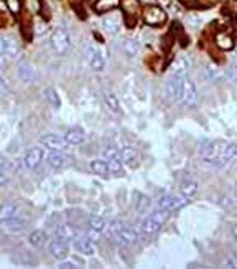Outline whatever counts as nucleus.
Listing matches in <instances>:
<instances>
[{
  "label": "nucleus",
  "mask_w": 237,
  "mask_h": 269,
  "mask_svg": "<svg viewBox=\"0 0 237 269\" xmlns=\"http://www.w3.org/2000/svg\"><path fill=\"white\" fill-rule=\"evenodd\" d=\"M107 234L111 236L114 241L120 246H132L138 241V231L130 226H127L125 223L120 220H114L107 224Z\"/></svg>",
  "instance_id": "f257e3e1"
},
{
  "label": "nucleus",
  "mask_w": 237,
  "mask_h": 269,
  "mask_svg": "<svg viewBox=\"0 0 237 269\" xmlns=\"http://www.w3.org/2000/svg\"><path fill=\"white\" fill-rule=\"evenodd\" d=\"M49 45H51V50L54 51V55L64 56L73 46L71 35H69V32L63 27L54 28L51 37H49Z\"/></svg>",
  "instance_id": "f03ea898"
},
{
  "label": "nucleus",
  "mask_w": 237,
  "mask_h": 269,
  "mask_svg": "<svg viewBox=\"0 0 237 269\" xmlns=\"http://www.w3.org/2000/svg\"><path fill=\"white\" fill-rule=\"evenodd\" d=\"M180 101H181V104L186 106V107H195L198 104V101H199V92H198L196 83L193 81L188 75L183 78Z\"/></svg>",
  "instance_id": "7ed1b4c3"
},
{
  "label": "nucleus",
  "mask_w": 237,
  "mask_h": 269,
  "mask_svg": "<svg viewBox=\"0 0 237 269\" xmlns=\"http://www.w3.org/2000/svg\"><path fill=\"white\" fill-rule=\"evenodd\" d=\"M82 50H84V55L87 56L92 71H97V73L104 71V68H106V58H104V53L101 48L94 42H86Z\"/></svg>",
  "instance_id": "20e7f679"
},
{
  "label": "nucleus",
  "mask_w": 237,
  "mask_h": 269,
  "mask_svg": "<svg viewBox=\"0 0 237 269\" xmlns=\"http://www.w3.org/2000/svg\"><path fill=\"white\" fill-rule=\"evenodd\" d=\"M188 202H190V200L181 193H165V195H161V197L157 198L155 207L161 208V210H166V212L171 213V212H176V210L183 208Z\"/></svg>",
  "instance_id": "39448f33"
},
{
  "label": "nucleus",
  "mask_w": 237,
  "mask_h": 269,
  "mask_svg": "<svg viewBox=\"0 0 237 269\" xmlns=\"http://www.w3.org/2000/svg\"><path fill=\"white\" fill-rule=\"evenodd\" d=\"M46 160V149L43 145H35L30 150H27L23 157V165L28 170H37Z\"/></svg>",
  "instance_id": "423d86ee"
},
{
  "label": "nucleus",
  "mask_w": 237,
  "mask_h": 269,
  "mask_svg": "<svg viewBox=\"0 0 237 269\" xmlns=\"http://www.w3.org/2000/svg\"><path fill=\"white\" fill-rule=\"evenodd\" d=\"M41 145L48 152H68V149L71 147L64 135L59 134H46L41 139Z\"/></svg>",
  "instance_id": "0eeeda50"
},
{
  "label": "nucleus",
  "mask_w": 237,
  "mask_h": 269,
  "mask_svg": "<svg viewBox=\"0 0 237 269\" xmlns=\"http://www.w3.org/2000/svg\"><path fill=\"white\" fill-rule=\"evenodd\" d=\"M143 22L150 27H160L166 22V12L158 5H148L143 10Z\"/></svg>",
  "instance_id": "6e6552de"
},
{
  "label": "nucleus",
  "mask_w": 237,
  "mask_h": 269,
  "mask_svg": "<svg viewBox=\"0 0 237 269\" xmlns=\"http://www.w3.org/2000/svg\"><path fill=\"white\" fill-rule=\"evenodd\" d=\"M234 159H237V144L217 140V160L227 167Z\"/></svg>",
  "instance_id": "1a4fd4ad"
},
{
  "label": "nucleus",
  "mask_w": 237,
  "mask_h": 269,
  "mask_svg": "<svg viewBox=\"0 0 237 269\" xmlns=\"http://www.w3.org/2000/svg\"><path fill=\"white\" fill-rule=\"evenodd\" d=\"M185 76H176L170 75L166 78L165 86H163V92L168 101H178L180 99V92H181V83Z\"/></svg>",
  "instance_id": "9d476101"
},
{
  "label": "nucleus",
  "mask_w": 237,
  "mask_h": 269,
  "mask_svg": "<svg viewBox=\"0 0 237 269\" xmlns=\"http://www.w3.org/2000/svg\"><path fill=\"white\" fill-rule=\"evenodd\" d=\"M0 55L7 56L10 61L22 55V48L12 37H0Z\"/></svg>",
  "instance_id": "9b49d317"
},
{
  "label": "nucleus",
  "mask_w": 237,
  "mask_h": 269,
  "mask_svg": "<svg viewBox=\"0 0 237 269\" xmlns=\"http://www.w3.org/2000/svg\"><path fill=\"white\" fill-rule=\"evenodd\" d=\"M86 234L94 241H97L99 238L102 236L104 233H106L107 229V224L104 222V218L101 217H96V215H92V217L87 218V226H86Z\"/></svg>",
  "instance_id": "f8f14e48"
},
{
  "label": "nucleus",
  "mask_w": 237,
  "mask_h": 269,
  "mask_svg": "<svg viewBox=\"0 0 237 269\" xmlns=\"http://www.w3.org/2000/svg\"><path fill=\"white\" fill-rule=\"evenodd\" d=\"M48 152V150H46ZM46 162L49 165V169L53 170H63L68 169L73 162V157L68 155L66 152H48L46 154Z\"/></svg>",
  "instance_id": "ddd939ff"
},
{
  "label": "nucleus",
  "mask_w": 237,
  "mask_h": 269,
  "mask_svg": "<svg viewBox=\"0 0 237 269\" xmlns=\"http://www.w3.org/2000/svg\"><path fill=\"white\" fill-rule=\"evenodd\" d=\"M49 253L54 259L61 261V259L68 258L69 254V241L64 238H58V236H53V241L49 243Z\"/></svg>",
  "instance_id": "4468645a"
},
{
  "label": "nucleus",
  "mask_w": 237,
  "mask_h": 269,
  "mask_svg": "<svg viewBox=\"0 0 237 269\" xmlns=\"http://www.w3.org/2000/svg\"><path fill=\"white\" fill-rule=\"evenodd\" d=\"M73 241H74L76 251L84 254V256H92V254H96V241L89 238L87 234H79Z\"/></svg>",
  "instance_id": "2eb2a0df"
},
{
  "label": "nucleus",
  "mask_w": 237,
  "mask_h": 269,
  "mask_svg": "<svg viewBox=\"0 0 237 269\" xmlns=\"http://www.w3.org/2000/svg\"><path fill=\"white\" fill-rule=\"evenodd\" d=\"M102 99H104V104H106L107 111L111 112L112 116L116 117H120L122 116V104H120V99H118V96L116 94L114 91L111 90H106L102 94Z\"/></svg>",
  "instance_id": "dca6fc26"
},
{
  "label": "nucleus",
  "mask_w": 237,
  "mask_h": 269,
  "mask_svg": "<svg viewBox=\"0 0 237 269\" xmlns=\"http://www.w3.org/2000/svg\"><path fill=\"white\" fill-rule=\"evenodd\" d=\"M17 76L18 80L25 83V85H32V83L37 80V70L30 61H20L17 66Z\"/></svg>",
  "instance_id": "f3484780"
},
{
  "label": "nucleus",
  "mask_w": 237,
  "mask_h": 269,
  "mask_svg": "<svg viewBox=\"0 0 237 269\" xmlns=\"http://www.w3.org/2000/svg\"><path fill=\"white\" fill-rule=\"evenodd\" d=\"M25 228V220L20 217H13L8 220H2L0 222V231L7 233V234H17L20 231H23Z\"/></svg>",
  "instance_id": "a211bd4d"
},
{
  "label": "nucleus",
  "mask_w": 237,
  "mask_h": 269,
  "mask_svg": "<svg viewBox=\"0 0 237 269\" xmlns=\"http://www.w3.org/2000/svg\"><path fill=\"white\" fill-rule=\"evenodd\" d=\"M161 226H163V224L158 222L157 218H153L150 213H148L147 217H143L140 222H138L137 231L142 233V234H153V233H157Z\"/></svg>",
  "instance_id": "6ab92c4d"
},
{
  "label": "nucleus",
  "mask_w": 237,
  "mask_h": 269,
  "mask_svg": "<svg viewBox=\"0 0 237 269\" xmlns=\"http://www.w3.org/2000/svg\"><path fill=\"white\" fill-rule=\"evenodd\" d=\"M64 139L68 140L69 145H81L86 142V132L79 126L69 127V129L64 132Z\"/></svg>",
  "instance_id": "aec40b11"
},
{
  "label": "nucleus",
  "mask_w": 237,
  "mask_h": 269,
  "mask_svg": "<svg viewBox=\"0 0 237 269\" xmlns=\"http://www.w3.org/2000/svg\"><path fill=\"white\" fill-rule=\"evenodd\" d=\"M120 150V157H122V162L123 165H127L128 169H137L138 164H140V157H138L137 150L128 147V145H123Z\"/></svg>",
  "instance_id": "412c9836"
},
{
  "label": "nucleus",
  "mask_w": 237,
  "mask_h": 269,
  "mask_svg": "<svg viewBox=\"0 0 237 269\" xmlns=\"http://www.w3.org/2000/svg\"><path fill=\"white\" fill-rule=\"evenodd\" d=\"M53 236L64 238V239H68V241H73V239L78 236V229L74 228V224H71V223H63L54 228Z\"/></svg>",
  "instance_id": "4be33fe9"
},
{
  "label": "nucleus",
  "mask_w": 237,
  "mask_h": 269,
  "mask_svg": "<svg viewBox=\"0 0 237 269\" xmlns=\"http://www.w3.org/2000/svg\"><path fill=\"white\" fill-rule=\"evenodd\" d=\"M89 169H91L96 175H99V177H102V179L111 177V170H109V165L104 159L91 160V162H89Z\"/></svg>",
  "instance_id": "5701e85b"
},
{
  "label": "nucleus",
  "mask_w": 237,
  "mask_h": 269,
  "mask_svg": "<svg viewBox=\"0 0 237 269\" xmlns=\"http://www.w3.org/2000/svg\"><path fill=\"white\" fill-rule=\"evenodd\" d=\"M214 43H216V46L217 48H221V50H224V51H231V50H234V38H232L229 33H226V32H221V33H217L216 38H214Z\"/></svg>",
  "instance_id": "b1692460"
},
{
  "label": "nucleus",
  "mask_w": 237,
  "mask_h": 269,
  "mask_svg": "<svg viewBox=\"0 0 237 269\" xmlns=\"http://www.w3.org/2000/svg\"><path fill=\"white\" fill-rule=\"evenodd\" d=\"M180 193L185 195L188 200L195 198L198 195V183L193 179H185L180 183Z\"/></svg>",
  "instance_id": "393cba45"
},
{
  "label": "nucleus",
  "mask_w": 237,
  "mask_h": 269,
  "mask_svg": "<svg viewBox=\"0 0 237 269\" xmlns=\"http://www.w3.org/2000/svg\"><path fill=\"white\" fill-rule=\"evenodd\" d=\"M204 75L207 78V81H211V83H219L221 80H224V71L219 70L214 63H206Z\"/></svg>",
  "instance_id": "a878e982"
},
{
  "label": "nucleus",
  "mask_w": 237,
  "mask_h": 269,
  "mask_svg": "<svg viewBox=\"0 0 237 269\" xmlns=\"http://www.w3.org/2000/svg\"><path fill=\"white\" fill-rule=\"evenodd\" d=\"M20 215V207L13 202H7L0 205V222L2 220H8L13 217H18Z\"/></svg>",
  "instance_id": "bb28decb"
},
{
  "label": "nucleus",
  "mask_w": 237,
  "mask_h": 269,
  "mask_svg": "<svg viewBox=\"0 0 237 269\" xmlns=\"http://www.w3.org/2000/svg\"><path fill=\"white\" fill-rule=\"evenodd\" d=\"M104 160H106V159H104ZM106 162L109 165V170H111V175H116V177H123V175H125V167H123V162H122L120 155L112 157V159H107Z\"/></svg>",
  "instance_id": "cd10ccee"
},
{
  "label": "nucleus",
  "mask_w": 237,
  "mask_h": 269,
  "mask_svg": "<svg viewBox=\"0 0 237 269\" xmlns=\"http://www.w3.org/2000/svg\"><path fill=\"white\" fill-rule=\"evenodd\" d=\"M28 241L33 248H44L48 241V234L43 231V229H35V231L28 236Z\"/></svg>",
  "instance_id": "c85d7f7f"
},
{
  "label": "nucleus",
  "mask_w": 237,
  "mask_h": 269,
  "mask_svg": "<svg viewBox=\"0 0 237 269\" xmlns=\"http://www.w3.org/2000/svg\"><path fill=\"white\" fill-rule=\"evenodd\" d=\"M122 50L127 55V58H135L138 53H140V45H138V42L133 40V38H125L122 43Z\"/></svg>",
  "instance_id": "c756f323"
},
{
  "label": "nucleus",
  "mask_w": 237,
  "mask_h": 269,
  "mask_svg": "<svg viewBox=\"0 0 237 269\" xmlns=\"http://www.w3.org/2000/svg\"><path fill=\"white\" fill-rule=\"evenodd\" d=\"M118 3H120V0H96L94 10L97 13H107L114 10L116 7H118Z\"/></svg>",
  "instance_id": "7c9ffc66"
},
{
  "label": "nucleus",
  "mask_w": 237,
  "mask_h": 269,
  "mask_svg": "<svg viewBox=\"0 0 237 269\" xmlns=\"http://www.w3.org/2000/svg\"><path fill=\"white\" fill-rule=\"evenodd\" d=\"M191 63L188 58H180V60L175 61V65L171 66V73L170 75H176V76H186L188 70H190Z\"/></svg>",
  "instance_id": "2f4dec72"
},
{
  "label": "nucleus",
  "mask_w": 237,
  "mask_h": 269,
  "mask_svg": "<svg viewBox=\"0 0 237 269\" xmlns=\"http://www.w3.org/2000/svg\"><path fill=\"white\" fill-rule=\"evenodd\" d=\"M120 7L123 13H125L127 17H135L138 10H140V3H138V0H120Z\"/></svg>",
  "instance_id": "473e14b6"
},
{
  "label": "nucleus",
  "mask_w": 237,
  "mask_h": 269,
  "mask_svg": "<svg viewBox=\"0 0 237 269\" xmlns=\"http://www.w3.org/2000/svg\"><path fill=\"white\" fill-rule=\"evenodd\" d=\"M44 99H46V102L53 109H59V107H61V99H59V94L54 88H48V90L44 91Z\"/></svg>",
  "instance_id": "72a5a7b5"
},
{
  "label": "nucleus",
  "mask_w": 237,
  "mask_h": 269,
  "mask_svg": "<svg viewBox=\"0 0 237 269\" xmlns=\"http://www.w3.org/2000/svg\"><path fill=\"white\" fill-rule=\"evenodd\" d=\"M102 28L107 33H111V35H116V33L120 30V22H118L117 18H114V17H106L102 20Z\"/></svg>",
  "instance_id": "f704fd0d"
},
{
  "label": "nucleus",
  "mask_w": 237,
  "mask_h": 269,
  "mask_svg": "<svg viewBox=\"0 0 237 269\" xmlns=\"http://www.w3.org/2000/svg\"><path fill=\"white\" fill-rule=\"evenodd\" d=\"M120 155V150H118L114 144H106L102 147V159H112V157H117Z\"/></svg>",
  "instance_id": "c9c22d12"
},
{
  "label": "nucleus",
  "mask_w": 237,
  "mask_h": 269,
  "mask_svg": "<svg viewBox=\"0 0 237 269\" xmlns=\"http://www.w3.org/2000/svg\"><path fill=\"white\" fill-rule=\"evenodd\" d=\"M224 78H227L231 83L237 85V63H234L232 66L227 68V70L224 71Z\"/></svg>",
  "instance_id": "e433bc0d"
},
{
  "label": "nucleus",
  "mask_w": 237,
  "mask_h": 269,
  "mask_svg": "<svg viewBox=\"0 0 237 269\" xmlns=\"http://www.w3.org/2000/svg\"><path fill=\"white\" fill-rule=\"evenodd\" d=\"M84 263H81V261H76V259H68V258H64V259H61L59 261V264L58 266L59 268H68V269H73V268H79V266H82Z\"/></svg>",
  "instance_id": "4c0bfd02"
},
{
  "label": "nucleus",
  "mask_w": 237,
  "mask_h": 269,
  "mask_svg": "<svg viewBox=\"0 0 237 269\" xmlns=\"http://www.w3.org/2000/svg\"><path fill=\"white\" fill-rule=\"evenodd\" d=\"M222 268H237V251L236 253H231L224 261H222Z\"/></svg>",
  "instance_id": "58836bf2"
},
{
  "label": "nucleus",
  "mask_w": 237,
  "mask_h": 269,
  "mask_svg": "<svg viewBox=\"0 0 237 269\" xmlns=\"http://www.w3.org/2000/svg\"><path fill=\"white\" fill-rule=\"evenodd\" d=\"M5 5L12 13H18L20 8H22V2L20 0H5Z\"/></svg>",
  "instance_id": "ea45409f"
},
{
  "label": "nucleus",
  "mask_w": 237,
  "mask_h": 269,
  "mask_svg": "<svg viewBox=\"0 0 237 269\" xmlns=\"http://www.w3.org/2000/svg\"><path fill=\"white\" fill-rule=\"evenodd\" d=\"M0 170H3V172H12L13 170L12 164H10L3 155H0Z\"/></svg>",
  "instance_id": "a19ab883"
},
{
  "label": "nucleus",
  "mask_w": 237,
  "mask_h": 269,
  "mask_svg": "<svg viewBox=\"0 0 237 269\" xmlns=\"http://www.w3.org/2000/svg\"><path fill=\"white\" fill-rule=\"evenodd\" d=\"M7 94H8V85H7V81H5V78L0 75V97H3Z\"/></svg>",
  "instance_id": "79ce46f5"
},
{
  "label": "nucleus",
  "mask_w": 237,
  "mask_h": 269,
  "mask_svg": "<svg viewBox=\"0 0 237 269\" xmlns=\"http://www.w3.org/2000/svg\"><path fill=\"white\" fill-rule=\"evenodd\" d=\"M10 183V172H3L0 170V188L5 187V185Z\"/></svg>",
  "instance_id": "37998d69"
},
{
  "label": "nucleus",
  "mask_w": 237,
  "mask_h": 269,
  "mask_svg": "<svg viewBox=\"0 0 237 269\" xmlns=\"http://www.w3.org/2000/svg\"><path fill=\"white\" fill-rule=\"evenodd\" d=\"M8 63H10V60L7 56H2L0 55V70H5V68L8 66Z\"/></svg>",
  "instance_id": "c03bdc74"
},
{
  "label": "nucleus",
  "mask_w": 237,
  "mask_h": 269,
  "mask_svg": "<svg viewBox=\"0 0 237 269\" xmlns=\"http://www.w3.org/2000/svg\"><path fill=\"white\" fill-rule=\"evenodd\" d=\"M232 234H234V238L237 239V224L236 226H232Z\"/></svg>",
  "instance_id": "a18cd8bd"
},
{
  "label": "nucleus",
  "mask_w": 237,
  "mask_h": 269,
  "mask_svg": "<svg viewBox=\"0 0 237 269\" xmlns=\"http://www.w3.org/2000/svg\"><path fill=\"white\" fill-rule=\"evenodd\" d=\"M5 7H7V5H5V2H2V0H0V10H3Z\"/></svg>",
  "instance_id": "49530a36"
},
{
  "label": "nucleus",
  "mask_w": 237,
  "mask_h": 269,
  "mask_svg": "<svg viewBox=\"0 0 237 269\" xmlns=\"http://www.w3.org/2000/svg\"><path fill=\"white\" fill-rule=\"evenodd\" d=\"M234 197H236V200H237V185H236V190H234Z\"/></svg>",
  "instance_id": "de8ad7c7"
},
{
  "label": "nucleus",
  "mask_w": 237,
  "mask_h": 269,
  "mask_svg": "<svg viewBox=\"0 0 237 269\" xmlns=\"http://www.w3.org/2000/svg\"><path fill=\"white\" fill-rule=\"evenodd\" d=\"M234 63H237V56H236V60H234Z\"/></svg>",
  "instance_id": "09e8293b"
},
{
  "label": "nucleus",
  "mask_w": 237,
  "mask_h": 269,
  "mask_svg": "<svg viewBox=\"0 0 237 269\" xmlns=\"http://www.w3.org/2000/svg\"><path fill=\"white\" fill-rule=\"evenodd\" d=\"M236 37H237V28H236Z\"/></svg>",
  "instance_id": "8fccbe9b"
}]
</instances>
